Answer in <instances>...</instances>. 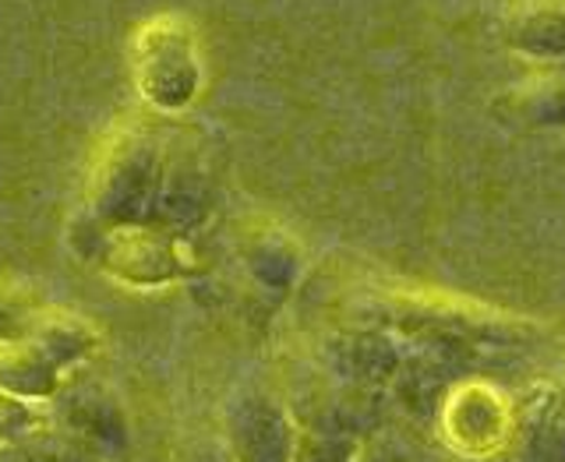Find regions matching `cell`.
Returning <instances> with one entry per match:
<instances>
[{
    "instance_id": "obj_2",
    "label": "cell",
    "mask_w": 565,
    "mask_h": 462,
    "mask_svg": "<svg viewBox=\"0 0 565 462\" xmlns=\"http://www.w3.org/2000/svg\"><path fill=\"white\" fill-rule=\"evenodd\" d=\"M534 78L520 85V106L526 117L544 123H565V64H541Z\"/></svg>"
},
{
    "instance_id": "obj_3",
    "label": "cell",
    "mask_w": 565,
    "mask_h": 462,
    "mask_svg": "<svg viewBox=\"0 0 565 462\" xmlns=\"http://www.w3.org/2000/svg\"><path fill=\"white\" fill-rule=\"evenodd\" d=\"M46 428L43 410L35 406V399L14 396L8 388H0V449L22 445L32 434H40Z\"/></svg>"
},
{
    "instance_id": "obj_1",
    "label": "cell",
    "mask_w": 565,
    "mask_h": 462,
    "mask_svg": "<svg viewBox=\"0 0 565 462\" xmlns=\"http://www.w3.org/2000/svg\"><path fill=\"white\" fill-rule=\"evenodd\" d=\"M502 40L512 53L541 64H565V0H520L505 11Z\"/></svg>"
}]
</instances>
